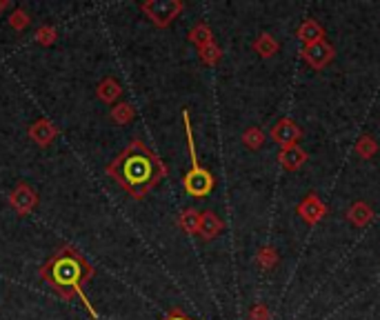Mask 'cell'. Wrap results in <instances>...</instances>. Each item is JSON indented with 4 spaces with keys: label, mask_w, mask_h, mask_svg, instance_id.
Here are the masks:
<instances>
[{
    "label": "cell",
    "mask_w": 380,
    "mask_h": 320,
    "mask_svg": "<svg viewBox=\"0 0 380 320\" xmlns=\"http://www.w3.org/2000/svg\"><path fill=\"white\" fill-rule=\"evenodd\" d=\"M105 172L132 198L140 200L167 176V167L143 141H132L122 149V154L107 165Z\"/></svg>",
    "instance_id": "obj_1"
},
{
    "label": "cell",
    "mask_w": 380,
    "mask_h": 320,
    "mask_svg": "<svg viewBox=\"0 0 380 320\" xmlns=\"http://www.w3.org/2000/svg\"><path fill=\"white\" fill-rule=\"evenodd\" d=\"M376 151H378V143L374 141L369 134H362V136L358 138V143H356V154L367 160V158H374V156H376Z\"/></svg>",
    "instance_id": "obj_19"
},
{
    "label": "cell",
    "mask_w": 380,
    "mask_h": 320,
    "mask_svg": "<svg viewBox=\"0 0 380 320\" xmlns=\"http://www.w3.org/2000/svg\"><path fill=\"white\" fill-rule=\"evenodd\" d=\"M272 138H274V143H278L283 149L293 147L303 138V129L291 118H283L272 127Z\"/></svg>",
    "instance_id": "obj_7"
},
{
    "label": "cell",
    "mask_w": 380,
    "mask_h": 320,
    "mask_svg": "<svg viewBox=\"0 0 380 320\" xmlns=\"http://www.w3.org/2000/svg\"><path fill=\"white\" fill-rule=\"evenodd\" d=\"M298 216L307 222V225H318V222L327 216V205L322 203L316 193H309V196L303 198V203L296 207Z\"/></svg>",
    "instance_id": "obj_8"
},
{
    "label": "cell",
    "mask_w": 380,
    "mask_h": 320,
    "mask_svg": "<svg viewBox=\"0 0 380 320\" xmlns=\"http://www.w3.org/2000/svg\"><path fill=\"white\" fill-rule=\"evenodd\" d=\"M243 143H245L247 149H253V151L260 149V147L265 145V132H262L260 127H249V129H245Z\"/></svg>",
    "instance_id": "obj_20"
},
{
    "label": "cell",
    "mask_w": 380,
    "mask_h": 320,
    "mask_svg": "<svg viewBox=\"0 0 380 320\" xmlns=\"http://www.w3.org/2000/svg\"><path fill=\"white\" fill-rule=\"evenodd\" d=\"M249 320H270V307L262 302L253 305L251 312H249Z\"/></svg>",
    "instance_id": "obj_25"
},
{
    "label": "cell",
    "mask_w": 380,
    "mask_h": 320,
    "mask_svg": "<svg viewBox=\"0 0 380 320\" xmlns=\"http://www.w3.org/2000/svg\"><path fill=\"white\" fill-rule=\"evenodd\" d=\"M189 40L201 49V47H205V45H209V43H214V34H211L209 25L198 23V25H196L194 30L189 32Z\"/></svg>",
    "instance_id": "obj_17"
},
{
    "label": "cell",
    "mask_w": 380,
    "mask_h": 320,
    "mask_svg": "<svg viewBox=\"0 0 380 320\" xmlns=\"http://www.w3.org/2000/svg\"><path fill=\"white\" fill-rule=\"evenodd\" d=\"M201 220H203L201 212L185 210V212L180 214V218H178V225H180L182 231H187V233H198L201 231Z\"/></svg>",
    "instance_id": "obj_16"
},
{
    "label": "cell",
    "mask_w": 380,
    "mask_h": 320,
    "mask_svg": "<svg viewBox=\"0 0 380 320\" xmlns=\"http://www.w3.org/2000/svg\"><path fill=\"white\" fill-rule=\"evenodd\" d=\"M11 7V3H9V0H3V3H0V13H3L5 9H9Z\"/></svg>",
    "instance_id": "obj_27"
},
{
    "label": "cell",
    "mask_w": 380,
    "mask_h": 320,
    "mask_svg": "<svg viewBox=\"0 0 380 320\" xmlns=\"http://www.w3.org/2000/svg\"><path fill=\"white\" fill-rule=\"evenodd\" d=\"M253 51H256L260 58H272L274 53H278L280 45H278V40L270 34H260L256 40H253Z\"/></svg>",
    "instance_id": "obj_15"
},
{
    "label": "cell",
    "mask_w": 380,
    "mask_h": 320,
    "mask_svg": "<svg viewBox=\"0 0 380 320\" xmlns=\"http://www.w3.org/2000/svg\"><path fill=\"white\" fill-rule=\"evenodd\" d=\"M256 262H258V267L260 269H274L278 265V254L274 252L272 247H262L260 252L256 254Z\"/></svg>",
    "instance_id": "obj_22"
},
{
    "label": "cell",
    "mask_w": 380,
    "mask_h": 320,
    "mask_svg": "<svg viewBox=\"0 0 380 320\" xmlns=\"http://www.w3.org/2000/svg\"><path fill=\"white\" fill-rule=\"evenodd\" d=\"M296 36H298L305 45H314V43H320V40H325V30H322L318 20L307 18V20L298 27Z\"/></svg>",
    "instance_id": "obj_12"
},
{
    "label": "cell",
    "mask_w": 380,
    "mask_h": 320,
    "mask_svg": "<svg viewBox=\"0 0 380 320\" xmlns=\"http://www.w3.org/2000/svg\"><path fill=\"white\" fill-rule=\"evenodd\" d=\"M198 56H201V60H203L205 65L211 67V65H216V63L222 58V51H220V47L216 45V40H214V43L201 47V49H198Z\"/></svg>",
    "instance_id": "obj_23"
},
{
    "label": "cell",
    "mask_w": 380,
    "mask_h": 320,
    "mask_svg": "<svg viewBox=\"0 0 380 320\" xmlns=\"http://www.w3.org/2000/svg\"><path fill=\"white\" fill-rule=\"evenodd\" d=\"M96 96H98V101H103L105 105H114L122 96V85L116 78L107 76V78H103L101 82H98Z\"/></svg>",
    "instance_id": "obj_10"
},
{
    "label": "cell",
    "mask_w": 380,
    "mask_h": 320,
    "mask_svg": "<svg viewBox=\"0 0 380 320\" xmlns=\"http://www.w3.org/2000/svg\"><path fill=\"white\" fill-rule=\"evenodd\" d=\"M182 7L185 5L180 0H149V3L140 5L143 13L156 27H167L182 11Z\"/></svg>",
    "instance_id": "obj_4"
},
{
    "label": "cell",
    "mask_w": 380,
    "mask_h": 320,
    "mask_svg": "<svg viewBox=\"0 0 380 320\" xmlns=\"http://www.w3.org/2000/svg\"><path fill=\"white\" fill-rule=\"evenodd\" d=\"M30 23H32L30 13H27L23 7H13V9H11V13H9V25H11L16 32L27 30V27H30Z\"/></svg>",
    "instance_id": "obj_21"
},
{
    "label": "cell",
    "mask_w": 380,
    "mask_h": 320,
    "mask_svg": "<svg viewBox=\"0 0 380 320\" xmlns=\"http://www.w3.org/2000/svg\"><path fill=\"white\" fill-rule=\"evenodd\" d=\"M220 231H222V220L214 212H205L201 220V231H198L203 236V241H214L216 236H220Z\"/></svg>",
    "instance_id": "obj_14"
},
{
    "label": "cell",
    "mask_w": 380,
    "mask_h": 320,
    "mask_svg": "<svg viewBox=\"0 0 380 320\" xmlns=\"http://www.w3.org/2000/svg\"><path fill=\"white\" fill-rule=\"evenodd\" d=\"M136 116V111L129 103H116L111 107V120L116 124H129Z\"/></svg>",
    "instance_id": "obj_18"
},
{
    "label": "cell",
    "mask_w": 380,
    "mask_h": 320,
    "mask_svg": "<svg viewBox=\"0 0 380 320\" xmlns=\"http://www.w3.org/2000/svg\"><path fill=\"white\" fill-rule=\"evenodd\" d=\"M334 47L327 43V40H320V43H314V45H305L303 47V58L309 67L314 69H325L331 60H334Z\"/></svg>",
    "instance_id": "obj_6"
},
{
    "label": "cell",
    "mask_w": 380,
    "mask_h": 320,
    "mask_svg": "<svg viewBox=\"0 0 380 320\" xmlns=\"http://www.w3.org/2000/svg\"><path fill=\"white\" fill-rule=\"evenodd\" d=\"M347 218H349L351 225L365 227V225H369V222L374 220V210H372L367 203L358 200V203H354V205H351L349 210H347Z\"/></svg>",
    "instance_id": "obj_13"
},
{
    "label": "cell",
    "mask_w": 380,
    "mask_h": 320,
    "mask_svg": "<svg viewBox=\"0 0 380 320\" xmlns=\"http://www.w3.org/2000/svg\"><path fill=\"white\" fill-rule=\"evenodd\" d=\"M9 205H11V210L16 212L18 216H30L38 207V193H36L34 187H30L27 183H20L16 189L11 191Z\"/></svg>",
    "instance_id": "obj_5"
},
{
    "label": "cell",
    "mask_w": 380,
    "mask_h": 320,
    "mask_svg": "<svg viewBox=\"0 0 380 320\" xmlns=\"http://www.w3.org/2000/svg\"><path fill=\"white\" fill-rule=\"evenodd\" d=\"M56 136H58V127L49 118H38L30 127V138L38 147H49L56 141Z\"/></svg>",
    "instance_id": "obj_9"
},
{
    "label": "cell",
    "mask_w": 380,
    "mask_h": 320,
    "mask_svg": "<svg viewBox=\"0 0 380 320\" xmlns=\"http://www.w3.org/2000/svg\"><path fill=\"white\" fill-rule=\"evenodd\" d=\"M56 38H58V32H56L51 25H42L36 32V43L42 47H51L56 43Z\"/></svg>",
    "instance_id": "obj_24"
},
{
    "label": "cell",
    "mask_w": 380,
    "mask_h": 320,
    "mask_svg": "<svg viewBox=\"0 0 380 320\" xmlns=\"http://www.w3.org/2000/svg\"><path fill=\"white\" fill-rule=\"evenodd\" d=\"M163 320H194V318H189L187 314H182L180 309H172Z\"/></svg>",
    "instance_id": "obj_26"
},
{
    "label": "cell",
    "mask_w": 380,
    "mask_h": 320,
    "mask_svg": "<svg viewBox=\"0 0 380 320\" xmlns=\"http://www.w3.org/2000/svg\"><path fill=\"white\" fill-rule=\"evenodd\" d=\"M91 276H94V267L72 245L61 247L58 252L40 267V278L56 291V294H58L63 300H74L78 296L84 307H87V312L91 314V318L96 320L98 312L91 307L87 296L82 294V283L89 281Z\"/></svg>",
    "instance_id": "obj_2"
},
{
    "label": "cell",
    "mask_w": 380,
    "mask_h": 320,
    "mask_svg": "<svg viewBox=\"0 0 380 320\" xmlns=\"http://www.w3.org/2000/svg\"><path fill=\"white\" fill-rule=\"evenodd\" d=\"M182 122H185V134H187V147H189V158H191V169L182 178V187L194 198H205L207 193L214 189V176H211L205 167L198 162L196 156V145H194V132H191V120L189 111H182Z\"/></svg>",
    "instance_id": "obj_3"
},
{
    "label": "cell",
    "mask_w": 380,
    "mask_h": 320,
    "mask_svg": "<svg viewBox=\"0 0 380 320\" xmlns=\"http://www.w3.org/2000/svg\"><path fill=\"white\" fill-rule=\"evenodd\" d=\"M278 160H280V165H283L287 172H296V169H300V167L307 162V151L300 149L298 145L285 147V149H280Z\"/></svg>",
    "instance_id": "obj_11"
}]
</instances>
